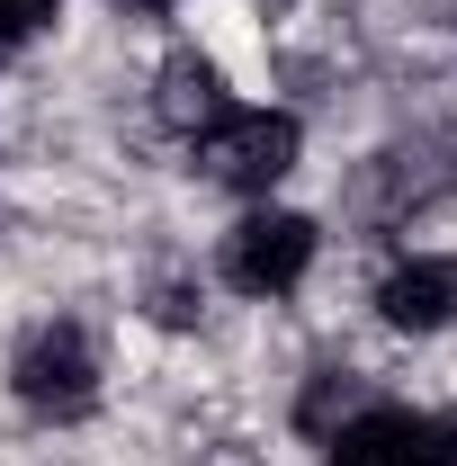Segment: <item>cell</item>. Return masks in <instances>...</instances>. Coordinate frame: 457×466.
<instances>
[{"mask_svg": "<svg viewBox=\"0 0 457 466\" xmlns=\"http://www.w3.org/2000/svg\"><path fill=\"white\" fill-rule=\"evenodd\" d=\"M9 386H18V404L46 412V421H81V412L99 404V350L81 323H36L18 359H9Z\"/></svg>", "mask_w": 457, "mask_h": 466, "instance_id": "obj_1", "label": "cell"}, {"mask_svg": "<svg viewBox=\"0 0 457 466\" xmlns=\"http://www.w3.org/2000/svg\"><path fill=\"white\" fill-rule=\"evenodd\" d=\"M198 162H207L216 188L269 198V188L296 171V116H279V108H225L207 135H198Z\"/></svg>", "mask_w": 457, "mask_h": 466, "instance_id": "obj_2", "label": "cell"}, {"mask_svg": "<svg viewBox=\"0 0 457 466\" xmlns=\"http://www.w3.org/2000/svg\"><path fill=\"white\" fill-rule=\"evenodd\" d=\"M332 466H457V412H403V404H368L323 440Z\"/></svg>", "mask_w": 457, "mask_h": 466, "instance_id": "obj_3", "label": "cell"}, {"mask_svg": "<svg viewBox=\"0 0 457 466\" xmlns=\"http://www.w3.org/2000/svg\"><path fill=\"white\" fill-rule=\"evenodd\" d=\"M305 269H314V225H305V216H287V207L242 216L233 242H225V279H233L242 296H287Z\"/></svg>", "mask_w": 457, "mask_h": 466, "instance_id": "obj_4", "label": "cell"}, {"mask_svg": "<svg viewBox=\"0 0 457 466\" xmlns=\"http://www.w3.org/2000/svg\"><path fill=\"white\" fill-rule=\"evenodd\" d=\"M377 314H386L395 332H449V323H457V260L412 251L395 279L377 288Z\"/></svg>", "mask_w": 457, "mask_h": 466, "instance_id": "obj_5", "label": "cell"}, {"mask_svg": "<svg viewBox=\"0 0 457 466\" xmlns=\"http://www.w3.org/2000/svg\"><path fill=\"white\" fill-rule=\"evenodd\" d=\"M225 108H233V99H225V72H216L207 55H171V63H162V81H153V116H162L171 135L198 144Z\"/></svg>", "mask_w": 457, "mask_h": 466, "instance_id": "obj_6", "label": "cell"}, {"mask_svg": "<svg viewBox=\"0 0 457 466\" xmlns=\"http://www.w3.org/2000/svg\"><path fill=\"white\" fill-rule=\"evenodd\" d=\"M350 412H368V386H359L350 368H323V377L305 386V404H296V421H305L314 440H332V431H341Z\"/></svg>", "mask_w": 457, "mask_h": 466, "instance_id": "obj_7", "label": "cell"}, {"mask_svg": "<svg viewBox=\"0 0 457 466\" xmlns=\"http://www.w3.org/2000/svg\"><path fill=\"white\" fill-rule=\"evenodd\" d=\"M55 9L63 0H0V55H18L36 27H55Z\"/></svg>", "mask_w": 457, "mask_h": 466, "instance_id": "obj_8", "label": "cell"}, {"mask_svg": "<svg viewBox=\"0 0 457 466\" xmlns=\"http://www.w3.org/2000/svg\"><path fill=\"white\" fill-rule=\"evenodd\" d=\"M153 314H162V323H198V296H188V288H162V296H153Z\"/></svg>", "mask_w": 457, "mask_h": 466, "instance_id": "obj_9", "label": "cell"}, {"mask_svg": "<svg viewBox=\"0 0 457 466\" xmlns=\"http://www.w3.org/2000/svg\"><path fill=\"white\" fill-rule=\"evenodd\" d=\"M144 9H171V0H144Z\"/></svg>", "mask_w": 457, "mask_h": 466, "instance_id": "obj_10", "label": "cell"}]
</instances>
